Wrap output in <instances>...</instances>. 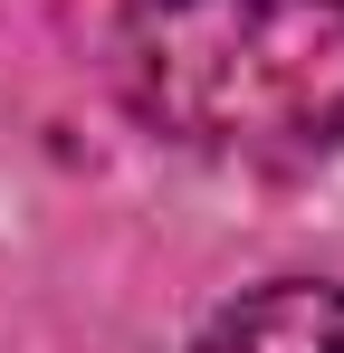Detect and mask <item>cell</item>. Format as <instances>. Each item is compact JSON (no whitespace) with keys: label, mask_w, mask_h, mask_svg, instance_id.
Segmentation results:
<instances>
[{"label":"cell","mask_w":344,"mask_h":353,"mask_svg":"<svg viewBox=\"0 0 344 353\" xmlns=\"http://www.w3.org/2000/svg\"><path fill=\"white\" fill-rule=\"evenodd\" d=\"M115 86L201 153H316L344 134V0H134Z\"/></svg>","instance_id":"obj_1"},{"label":"cell","mask_w":344,"mask_h":353,"mask_svg":"<svg viewBox=\"0 0 344 353\" xmlns=\"http://www.w3.org/2000/svg\"><path fill=\"white\" fill-rule=\"evenodd\" d=\"M191 353H344V287H316V277L249 287L201 325Z\"/></svg>","instance_id":"obj_2"}]
</instances>
